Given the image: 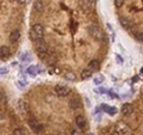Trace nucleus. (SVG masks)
<instances>
[{"instance_id": "1", "label": "nucleus", "mask_w": 143, "mask_h": 135, "mask_svg": "<svg viewBox=\"0 0 143 135\" xmlns=\"http://www.w3.org/2000/svg\"><path fill=\"white\" fill-rule=\"evenodd\" d=\"M88 32L94 38H100V37H102V30H100V28H99L98 25H96V24H91V25L88 26Z\"/></svg>"}, {"instance_id": "2", "label": "nucleus", "mask_w": 143, "mask_h": 135, "mask_svg": "<svg viewBox=\"0 0 143 135\" xmlns=\"http://www.w3.org/2000/svg\"><path fill=\"white\" fill-rule=\"evenodd\" d=\"M55 92L59 97H66L70 93V88L65 85H59L55 87Z\"/></svg>"}, {"instance_id": "3", "label": "nucleus", "mask_w": 143, "mask_h": 135, "mask_svg": "<svg viewBox=\"0 0 143 135\" xmlns=\"http://www.w3.org/2000/svg\"><path fill=\"white\" fill-rule=\"evenodd\" d=\"M28 123H29L30 128H31L34 132H41L42 128H43V126H42L36 118H34V117H30L29 121H28Z\"/></svg>"}, {"instance_id": "4", "label": "nucleus", "mask_w": 143, "mask_h": 135, "mask_svg": "<svg viewBox=\"0 0 143 135\" xmlns=\"http://www.w3.org/2000/svg\"><path fill=\"white\" fill-rule=\"evenodd\" d=\"M75 124H76V127H78L80 130H85L86 128H87V121H86L85 116H82V115H79V116H76Z\"/></svg>"}, {"instance_id": "5", "label": "nucleus", "mask_w": 143, "mask_h": 135, "mask_svg": "<svg viewBox=\"0 0 143 135\" xmlns=\"http://www.w3.org/2000/svg\"><path fill=\"white\" fill-rule=\"evenodd\" d=\"M117 130L122 135H133V132L130 130V128L128 127L125 123H123V122H119L117 124Z\"/></svg>"}, {"instance_id": "6", "label": "nucleus", "mask_w": 143, "mask_h": 135, "mask_svg": "<svg viewBox=\"0 0 143 135\" xmlns=\"http://www.w3.org/2000/svg\"><path fill=\"white\" fill-rule=\"evenodd\" d=\"M36 49H37V54H43V53H48V46L44 43V42L37 41Z\"/></svg>"}, {"instance_id": "7", "label": "nucleus", "mask_w": 143, "mask_h": 135, "mask_svg": "<svg viewBox=\"0 0 143 135\" xmlns=\"http://www.w3.org/2000/svg\"><path fill=\"white\" fill-rule=\"evenodd\" d=\"M100 109H103L106 114H109L110 116H113V115L117 114V109L113 107H109V105H106V104H102L100 105Z\"/></svg>"}, {"instance_id": "8", "label": "nucleus", "mask_w": 143, "mask_h": 135, "mask_svg": "<svg viewBox=\"0 0 143 135\" xmlns=\"http://www.w3.org/2000/svg\"><path fill=\"white\" fill-rule=\"evenodd\" d=\"M69 107L72 108L73 110H78L81 108V102L79 98H76V97H74V98H72L69 101Z\"/></svg>"}, {"instance_id": "9", "label": "nucleus", "mask_w": 143, "mask_h": 135, "mask_svg": "<svg viewBox=\"0 0 143 135\" xmlns=\"http://www.w3.org/2000/svg\"><path fill=\"white\" fill-rule=\"evenodd\" d=\"M32 31H34L36 35H38L39 37L44 36V28H43L41 24H35V25L32 26Z\"/></svg>"}, {"instance_id": "10", "label": "nucleus", "mask_w": 143, "mask_h": 135, "mask_svg": "<svg viewBox=\"0 0 143 135\" xmlns=\"http://www.w3.org/2000/svg\"><path fill=\"white\" fill-rule=\"evenodd\" d=\"M10 55H11V52H10V49H8V47H6V46L0 47V59L5 60V59H7Z\"/></svg>"}, {"instance_id": "11", "label": "nucleus", "mask_w": 143, "mask_h": 135, "mask_svg": "<svg viewBox=\"0 0 143 135\" xmlns=\"http://www.w3.org/2000/svg\"><path fill=\"white\" fill-rule=\"evenodd\" d=\"M119 23L124 29H131L133 28V22H131L130 19L124 18V17H122V18L119 19Z\"/></svg>"}, {"instance_id": "12", "label": "nucleus", "mask_w": 143, "mask_h": 135, "mask_svg": "<svg viewBox=\"0 0 143 135\" xmlns=\"http://www.w3.org/2000/svg\"><path fill=\"white\" fill-rule=\"evenodd\" d=\"M131 112H133V105L129 103H125L122 107V114L125 115V116H129Z\"/></svg>"}, {"instance_id": "13", "label": "nucleus", "mask_w": 143, "mask_h": 135, "mask_svg": "<svg viewBox=\"0 0 143 135\" xmlns=\"http://www.w3.org/2000/svg\"><path fill=\"white\" fill-rule=\"evenodd\" d=\"M34 7H35V11L36 12H43L45 8V5L43 1H41V0H37V1H35L34 4Z\"/></svg>"}, {"instance_id": "14", "label": "nucleus", "mask_w": 143, "mask_h": 135, "mask_svg": "<svg viewBox=\"0 0 143 135\" xmlns=\"http://www.w3.org/2000/svg\"><path fill=\"white\" fill-rule=\"evenodd\" d=\"M99 61L98 60H92L91 62L88 63V66H87V69H89V71H92V72H93V71H97L99 68Z\"/></svg>"}, {"instance_id": "15", "label": "nucleus", "mask_w": 143, "mask_h": 135, "mask_svg": "<svg viewBox=\"0 0 143 135\" xmlns=\"http://www.w3.org/2000/svg\"><path fill=\"white\" fill-rule=\"evenodd\" d=\"M19 37H20V32L18 31V30H14V31H12L10 34V41L11 42H16L19 39Z\"/></svg>"}, {"instance_id": "16", "label": "nucleus", "mask_w": 143, "mask_h": 135, "mask_svg": "<svg viewBox=\"0 0 143 135\" xmlns=\"http://www.w3.org/2000/svg\"><path fill=\"white\" fill-rule=\"evenodd\" d=\"M18 108H19V110H20L22 112H28L29 111L28 104H26V102H24V101H19L18 102Z\"/></svg>"}, {"instance_id": "17", "label": "nucleus", "mask_w": 143, "mask_h": 135, "mask_svg": "<svg viewBox=\"0 0 143 135\" xmlns=\"http://www.w3.org/2000/svg\"><path fill=\"white\" fill-rule=\"evenodd\" d=\"M92 74H93V72L86 68V69H83L82 72H81V78L85 79V80H86V79H89V78H91Z\"/></svg>"}, {"instance_id": "18", "label": "nucleus", "mask_w": 143, "mask_h": 135, "mask_svg": "<svg viewBox=\"0 0 143 135\" xmlns=\"http://www.w3.org/2000/svg\"><path fill=\"white\" fill-rule=\"evenodd\" d=\"M39 71H38V67H37V66H29L28 67V73L29 74H31V76H36L37 73H38Z\"/></svg>"}, {"instance_id": "19", "label": "nucleus", "mask_w": 143, "mask_h": 135, "mask_svg": "<svg viewBox=\"0 0 143 135\" xmlns=\"http://www.w3.org/2000/svg\"><path fill=\"white\" fill-rule=\"evenodd\" d=\"M19 60L23 61V62H28V61L31 60V57H30V54H29V53H23V54H20V56H19Z\"/></svg>"}, {"instance_id": "20", "label": "nucleus", "mask_w": 143, "mask_h": 135, "mask_svg": "<svg viewBox=\"0 0 143 135\" xmlns=\"http://www.w3.org/2000/svg\"><path fill=\"white\" fill-rule=\"evenodd\" d=\"M13 135H28V133L23 128H17V129L13 130Z\"/></svg>"}, {"instance_id": "21", "label": "nucleus", "mask_w": 143, "mask_h": 135, "mask_svg": "<svg viewBox=\"0 0 143 135\" xmlns=\"http://www.w3.org/2000/svg\"><path fill=\"white\" fill-rule=\"evenodd\" d=\"M65 78L67 79V80H69V81H73V80H75V74L72 73V72H68V73H66Z\"/></svg>"}, {"instance_id": "22", "label": "nucleus", "mask_w": 143, "mask_h": 135, "mask_svg": "<svg viewBox=\"0 0 143 135\" xmlns=\"http://www.w3.org/2000/svg\"><path fill=\"white\" fill-rule=\"evenodd\" d=\"M103 83H104V77L103 76H98L97 78H94V84L96 85H100Z\"/></svg>"}, {"instance_id": "23", "label": "nucleus", "mask_w": 143, "mask_h": 135, "mask_svg": "<svg viewBox=\"0 0 143 135\" xmlns=\"http://www.w3.org/2000/svg\"><path fill=\"white\" fill-rule=\"evenodd\" d=\"M72 135H82V130H80L79 128H75V129L72 130Z\"/></svg>"}, {"instance_id": "24", "label": "nucleus", "mask_w": 143, "mask_h": 135, "mask_svg": "<svg viewBox=\"0 0 143 135\" xmlns=\"http://www.w3.org/2000/svg\"><path fill=\"white\" fill-rule=\"evenodd\" d=\"M123 4H124V0H114V5H116V7H122Z\"/></svg>"}, {"instance_id": "25", "label": "nucleus", "mask_w": 143, "mask_h": 135, "mask_svg": "<svg viewBox=\"0 0 143 135\" xmlns=\"http://www.w3.org/2000/svg\"><path fill=\"white\" fill-rule=\"evenodd\" d=\"M136 38H137L138 41L143 42V32H137V34H136Z\"/></svg>"}, {"instance_id": "26", "label": "nucleus", "mask_w": 143, "mask_h": 135, "mask_svg": "<svg viewBox=\"0 0 143 135\" xmlns=\"http://www.w3.org/2000/svg\"><path fill=\"white\" fill-rule=\"evenodd\" d=\"M96 91L98 92V93H106V90H105L104 87H99V88H96Z\"/></svg>"}, {"instance_id": "27", "label": "nucleus", "mask_w": 143, "mask_h": 135, "mask_svg": "<svg viewBox=\"0 0 143 135\" xmlns=\"http://www.w3.org/2000/svg\"><path fill=\"white\" fill-rule=\"evenodd\" d=\"M8 72V68L6 67H0V74H6Z\"/></svg>"}, {"instance_id": "28", "label": "nucleus", "mask_w": 143, "mask_h": 135, "mask_svg": "<svg viewBox=\"0 0 143 135\" xmlns=\"http://www.w3.org/2000/svg\"><path fill=\"white\" fill-rule=\"evenodd\" d=\"M18 86L20 88H23V87H25V86H26V83H25V81H18Z\"/></svg>"}, {"instance_id": "29", "label": "nucleus", "mask_w": 143, "mask_h": 135, "mask_svg": "<svg viewBox=\"0 0 143 135\" xmlns=\"http://www.w3.org/2000/svg\"><path fill=\"white\" fill-rule=\"evenodd\" d=\"M107 93H109V96H111V98H117V97H118L117 94L114 93V92H112V91H109Z\"/></svg>"}, {"instance_id": "30", "label": "nucleus", "mask_w": 143, "mask_h": 135, "mask_svg": "<svg viewBox=\"0 0 143 135\" xmlns=\"http://www.w3.org/2000/svg\"><path fill=\"white\" fill-rule=\"evenodd\" d=\"M117 62L118 63H123V59L120 56H117Z\"/></svg>"}, {"instance_id": "31", "label": "nucleus", "mask_w": 143, "mask_h": 135, "mask_svg": "<svg viewBox=\"0 0 143 135\" xmlns=\"http://www.w3.org/2000/svg\"><path fill=\"white\" fill-rule=\"evenodd\" d=\"M29 0H18V3H20V4H24V3H28Z\"/></svg>"}, {"instance_id": "32", "label": "nucleus", "mask_w": 143, "mask_h": 135, "mask_svg": "<svg viewBox=\"0 0 143 135\" xmlns=\"http://www.w3.org/2000/svg\"><path fill=\"white\" fill-rule=\"evenodd\" d=\"M112 135H122V134H120L118 130H116V132H113V134H112Z\"/></svg>"}, {"instance_id": "33", "label": "nucleus", "mask_w": 143, "mask_h": 135, "mask_svg": "<svg viewBox=\"0 0 143 135\" xmlns=\"http://www.w3.org/2000/svg\"><path fill=\"white\" fill-rule=\"evenodd\" d=\"M3 118V112H1V110H0V119Z\"/></svg>"}, {"instance_id": "34", "label": "nucleus", "mask_w": 143, "mask_h": 135, "mask_svg": "<svg viewBox=\"0 0 143 135\" xmlns=\"http://www.w3.org/2000/svg\"><path fill=\"white\" fill-rule=\"evenodd\" d=\"M141 76H143V67L141 68Z\"/></svg>"}, {"instance_id": "35", "label": "nucleus", "mask_w": 143, "mask_h": 135, "mask_svg": "<svg viewBox=\"0 0 143 135\" xmlns=\"http://www.w3.org/2000/svg\"><path fill=\"white\" fill-rule=\"evenodd\" d=\"M88 135H93V134H92V133H91V134H88Z\"/></svg>"}]
</instances>
